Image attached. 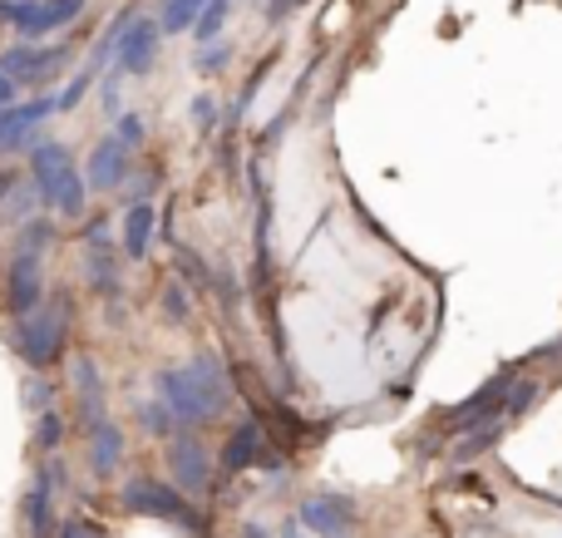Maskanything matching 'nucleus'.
<instances>
[{
  "mask_svg": "<svg viewBox=\"0 0 562 538\" xmlns=\"http://www.w3.org/2000/svg\"><path fill=\"white\" fill-rule=\"evenodd\" d=\"M154 391L178 425H213L217 415L233 411V381H227V366L213 351L193 356L188 366L154 371Z\"/></svg>",
  "mask_w": 562,
  "mask_h": 538,
  "instance_id": "f257e3e1",
  "label": "nucleus"
},
{
  "mask_svg": "<svg viewBox=\"0 0 562 538\" xmlns=\"http://www.w3.org/2000/svg\"><path fill=\"white\" fill-rule=\"evenodd\" d=\"M10 341H15L20 361H25L30 371H49V366L65 356V341H69V302L65 296H49V302H40L35 312L15 316Z\"/></svg>",
  "mask_w": 562,
  "mask_h": 538,
  "instance_id": "f03ea898",
  "label": "nucleus"
},
{
  "mask_svg": "<svg viewBox=\"0 0 562 538\" xmlns=\"http://www.w3.org/2000/svg\"><path fill=\"white\" fill-rule=\"evenodd\" d=\"M124 509L128 514H144V519H158V524H178V529L188 534H203V514L188 504V494L178 490V484H164V480H148V474H138V480L124 484Z\"/></svg>",
  "mask_w": 562,
  "mask_h": 538,
  "instance_id": "7ed1b4c3",
  "label": "nucleus"
},
{
  "mask_svg": "<svg viewBox=\"0 0 562 538\" xmlns=\"http://www.w3.org/2000/svg\"><path fill=\"white\" fill-rule=\"evenodd\" d=\"M89 0H0V20L20 30V40H40L75 25Z\"/></svg>",
  "mask_w": 562,
  "mask_h": 538,
  "instance_id": "20e7f679",
  "label": "nucleus"
},
{
  "mask_svg": "<svg viewBox=\"0 0 562 538\" xmlns=\"http://www.w3.org/2000/svg\"><path fill=\"white\" fill-rule=\"evenodd\" d=\"M69 59H75V49L69 45H35V40H15V45L0 55V69H5L20 89H40V85H49L59 69H69Z\"/></svg>",
  "mask_w": 562,
  "mask_h": 538,
  "instance_id": "39448f33",
  "label": "nucleus"
},
{
  "mask_svg": "<svg viewBox=\"0 0 562 538\" xmlns=\"http://www.w3.org/2000/svg\"><path fill=\"white\" fill-rule=\"evenodd\" d=\"M168 470H173V484L183 494H213V455H207L203 440L193 435H168Z\"/></svg>",
  "mask_w": 562,
  "mask_h": 538,
  "instance_id": "423d86ee",
  "label": "nucleus"
},
{
  "mask_svg": "<svg viewBox=\"0 0 562 538\" xmlns=\"http://www.w3.org/2000/svg\"><path fill=\"white\" fill-rule=\"evenodd\" d=\"M45 302V257L35 253H15L5 267V312L25 316Z\"/></svg>",
  "mask_w": 562,
  "mask_h": 538,
  "instance_id": "0eeeda50",
  "label": "nucleus"
},
{
  "mask_svg": "<svg viewBox=\"0 0 562 538\" xmlns=\"http://www.w3.org/2000/svg\"><path fill=\"white\" fill-rule=\"evenodd\" d=\"M158 20H148V15H138V20H128L124 25V35H119V45H114V65H119V75H148L154 69V59H158Z\"/></svg>",
  "mask_w": 562,
  "mask_h": 538,
  "instance_id": "6e6552de",
  "label": "nucleus"
},
{
  "mask_svg": "<svg viewBox=\"0 0 562 538\" xmlns=\"http://www.w3.org/2000/svg\"><path fill=\"white\" fill-rule=\"evenodd\" d=\"M55 114V99H25V104H5L0 109V154H15V148H30L35 144V128Z\"/></svg>",
  "mask_w": 562,
  "mask_h": 538,
  "instance_id": "1a4fd4ad",
  "label": "nucleus"
},
{
  "mask_svg": "<svg viewBox=\"0 0 562 538\" xmlns=\"http://www.w3.org/2000/svg\"><path fill=\"white\" fill-rule=\"evenodd\" d=\"M128 148L119 144L114 134H104L94 148H89V164H85V188H94V193H114V188L128 183Z\"/></svg>",
  "mask_w": 562,
  "mask_h": 538,
  "instance_id": "9d476101",
  "label": "nucleus"
},
{
  "mask_svg": "<svg viewBox=\"0 0 562 538\" xmlns=\"http://www.w3.org/2000/svg\"><path fill=\"white\" fill-rule=\"evenodd\" d=\"M55 490H65V464H45L25 494V529L30 538L55 534Z\"/></svg>",
  "mask_w": 562,
  "mask_h": 538,
  "instance_id": "9b49d317",
  "label": "nucleus"
},
{
  "mask_svg": "<svg viewBox=\"0 0 562 538\" xmlns=\"http://www.w3.org/2000/svg\"><path fill=\"white\" fill-rule=\"evenodd\" d=\"M350 519H356V514H350V500H336V494H311L296 514L301 529H311L316 538H346L356 529Z\"/></svg>",
  "mask_w": 562,
  "mask_h": 538,
  "instance_id": "f8f14e48",
  "label": "nucleus"
},
{
  "mask_svg": "<svg viewBox=\"0 0 562 538\" xmlns=\"http://www.w3.org/2000/svg\"><path fill=\"white\" fill-rule=\"evenodd\" d=\"M69 168H75V158H69V148L59 144V138H35V144H30V183H35L40 203L55 193V183Z\"/></svg>",
  "mask_w": 562,
  "mask_h": 538,
  "instance_id": "ddd939ff",
  "label": "nucleus"
},
{
  "mask_svg": "<svg viewBox=\"0 0 562 538\" xmlns=\"http://www.w3.org/2000/svg\"><path fill=\"white\" fill-rule=\"evenodd\" d=\"M504 385L508 381H488L479 395H469L459 411L445 415L449 430H479V425H494V415H504Z\"/></svg>",
  "mask_w": 562,
  "mask_h": 538,
  "instance_id": "4468645a",
  "label": "nucleus"
},
{
  "mask_svg": "<svg viewBox=\"0 0 562 538\" xmlns=\"http://www.w3.org/2000/svg\"><path fill=\"white\" fill-rule=\"evenodd\" d=\"M154 227H158V208L148 203V198H134L124 213V237H119V247H124L128 262H144L148 247H154Z\"/></svg>",
  "mask_w": 562,
  "mask_h": 538,
  "instance_id": "2eb2a0df",
  "label": "nucleus"
},
{
  "mask_svg": "<svg viewBox=\"0 0 562 538\" xmlns=\"http://www.w3.org/2000/svg\"><path fill=\"white\" fill-rule=\"evenodd\" d=\"M119 460H124V430L104 415L99 425H89V470H94L99 480H109V474L119 470Z\"/></svg>",
  "mask_w": 562,
  "mask_h": 538,
  "instance_id": "dca6fc26",
  "label": "nucleus"
},
{
  "mask_svg": "<svg viewBox=\"0 0 562 538\" xmlns=\"http://www.w3.org/2000/svg\"><path fill=\"white\" fill-rule=\"evenodd\" d=\"M75 395H79V421H85V430L89 425H99L104 421V381H99V366L89 361V356H75Z\"/></svg>",
  "mask_w": 562,
  "mask_h": 538,
  "instance_id": "f3484780",
  "label": "nucleus"
},
{
  "mask_svg": "<svg viewBox=\"0 0 562 538\" xmlns=\"http://www.w3.org/2000/svg\"><path fill=\"white\" fill-rule=\"evenodd\" d=\"M262 445H267L262 425H257V421H243L233 435H227V445H223V470H227V474L252 470V464L262 460Z\"/></svg>",
  "mask_w": 562,
  "mask_h": 538,
  "instance_id": "a211bd4d",
  "label": "nucleus"
},
{
  "mask_svg": "<svg viewBox=\"0 0 562 538\" xmlns=\"http://www.w3.org/2000/svg\"><path fill=\"white\" fill-rule=\"evenodd\" d=\"M85 203H89V188H85V173H79V168H69V173L55 183V193L45 198V208H55L59 217H85Z\"/></svg>",
  "mask_w": 562,
  "mask_h": 538,
  "instance_id": "6ab92c4d",
  "label": "nucleus"
},
{
  "mask_svg": "<svg viewBox=\"0 0 562 538\" xmlns=\"http://www.w3.org/2000/svg\"><path fill=\"white\" fill-rule=\"evenodd\" d=\"M203 10V0H158V35H188Z\"/></svg>",
  "mask_w": 562,
  "mask_h": 538,
  "instance_id": "aec40b11",
  "label": "nucleus"
},
{
  "mask_svg": "<svg viewBox=\"0 0 562 538\" xmlns=\"http://www.w3.org/2000/svg\"><path fill=\"white\" fill-rule=\"evenodd\" d=\"M35 208H40V193H35V183H10V193L0 198V217L5 223H25V217H35Z\"/></svg>",
  "mask_w": 562,
  "mask_h": 538,
  "instance_id": "412c9836",
  "label": "nucleus"
},
{
  "mask_svg": "<svg viewBox=\"0 0 562 538\" xmlns=\"http://www.w3.org/2000/svg\"><path fill=\"white\" fill-rule=\"evenodd\" d=\"M49 243H55V223H45V217H25V223H20V233H15V253H35V257H45V253H49Z\"/></svg>",
  "mask_w": 562,
  "mask_h": 538,
  "instance_id": "4be33fe9",
  "label": "nucleus"
},
{
  "mask_svg": "<svg viewBox=\"0 0 562 538\" xmlns=\"http://www.w3.org/2000/svg\"><path fill=\"white\" fill-rule=\"evenodd\" d=\"M227 15H233V0H203V10H198V20H193V35L203 40H217V30L227 25Z\"/></svg>",
  "mask_w": 562,
  "mask_h": 538,
  "instance_id": "5701e85b",
  "label": "nucleus"
},
{
  "mask_svg": "<svg viewBox=\"0 0 562 538\" xmlns=\"http://www.w3.org/2000/svg\"><path fill=\"white\" fill-rule=\"evenodd\" d=\"M59 440H65V415H59V411H40V421H35V450L40 455H55Z\"/></svg>",
  "mask_w": 562,
  "mask_h": 538,
  "instance_id": "b1692460",
  "label": "nucleus"
},
{
  "mask_svg": "<svg viewBox=\"0 0 562 538\" xmlns=\"http://www.w3.org/2000/svg\"><path fill=\"white\" fill-rule=\"evenodd\" d=\"M538 381H514V385H504V415H524V411H533L538 405Z\"/></svg>",
  "mask_w": 562,
  "mask_h": 538,
  "instance_id": "393cba45",
  "label": "nucleus"
},
{
  "mask_svg": "<svg viewBox=\"0 0 562 538\" xmlns=\"http://www.w3.org/2000/svg\"><path fill=\"white\" fill-rule=\"evenodd\" d=\"M193 65H198V75H223V69L233 65V45H227V40H207Z\"/></svg>",
  "mask_w": 562,
  "mask_h": 538,
  "instance_id": "a878e982",
  "label": "nucleus"
},
{
  "mask_svg": "<svg viewBox=\"0 0 562 538\" xmlns=\"http://www.w3.org/2000/svg\"><path fill=\"white\" fill-rule=\"evenodd\" d=\"M164 316L168 322H188V316H193V302H188V282H168L164 287Z\"/></svg>",
  "mask_w": 562,
  "mask_h": 538,
  "instance_id": "bb28decb",
  "label": "nucleus"
},
{
  "mask_svg": "<svg viewBox=\"0 0 562 538\" xmlns=\"http://www.w3.org/2000/svg\"><path fill=\"white\" fill-rule=\"evenodd\" d=\"M114 138L134 154V148H144V138H148V124H144V114H119V124H114Z\"/></svg>",
  "mask_w": 562,
  "mask_h": 538,
  "instance_id": "cd10ccee",
  "label": "nucleus"
},
{
  "mask_svg": "<svg viewBox=\"0 0 562 538\" xmlns=\"http://www.w3.org/2000/svg\"><path fill=\"white\" fill-rule=\"evenodd\" d=\"M89 85H94V69H79V75L75 79H69V89H65V94H55V114H69V109H75L79 104V99H85L89 94Z\"/></svg>",
  "mask_w": 562,
  "mask_h": 538,
  "instance_id": "c85d7f7f",
  "label": "nucleus"
},
{
  "mask_svg": "<svg viewBox=\"0 0 562 538\" xmlns=\"http://www.w3.org/2000/svg\"><path fill=\"white\" fill-rule=\"evenodd\" d=\"M138 421H144V430L148 435H173V415H168V405L164 401H148V405H138Z\"/></svg>",
  "mask_w": 562,
  "mask_h": 538,
  "instance_id": "c756f323",
  "label": "nucleus"
},
{
  "mask_svg": "<svg viewBox=\"0 0 562 538\" xmlns=\"http://www.w3.org/2000/svg\"><path fill=\"white\" fill-rule=\"evenodd\" d=\"M494 440H498V425H479V430H474V440H469V445H459V450H454V460H474V455H484Z\"/></svg>",
  "mask_w": 562,
  "mask_h": 538,
  "instance_id": "7c9ffc66",
  "label": "nucleus"
},
{
  "mask_svg": "<svg viewBox=\"0 0 562 538\" xmlns=\"http://www.w3.org/2000/svg\"><path fill=\"white\" fill-rule=\"evenodd\" d=\"M20 395H25V405H30V411H49V401H55V391H49V385L45 381H35V376H30V381H25V391H20Z\"/></svg>",
  "mask_w": 562,
  "mask_h": 538,
  "instance_id": "2f4dec72",
  "label": "nucleus"
},
{
  "mask_svg": "<svg viewBox=\"0 0 562 538\" xmlns=\"http://www.w3.org/2000/svg\"><path fill=\"white\" fill-rule=\"evenodd\" d=\"M193 119H198V128H213V124H217V104H213V94H198V99H193Z\"/></svg>",
  "mask_w": 562,
  "mask_h": 538,
  "instance_id": "473e14b6",
  "label": "nucleus"
},
{
  "mask_svg": "<svg viewBox=\"0 0 562 538\" xmlns=\"http://www.w3.org/2000/svg\"><path fill=\"white\" fill-rule=\"evenodd\" d=\"M59 538H104V534H99L89 519H69L65 529H59Z\"/></svg>",
  "mask_w": 562,
  "mask_h": 538,
  "instance_id": "72a5a7b5",
  "label": "nucleus"
},
{
  "mask_svg": "<svg viewBox=\"0 0 562 538\" xmlns=\"http://www.w3.org/2000/svg\"><path fill=\"white\" fill-rule=\"evenodd\" d=\"M306 0H267V20H286L291 10H301Z\"/></svg>",
  "mask_w": 562,
  "mask_h": 538,
  "instance_id": "f704fd0d",
  "label": "nucleus"
},
{
  "mask_svg": "<svg viewBox=\"0 0 562 538\" xmlns=\"http://www.w3.org/2000/svg\"><path fill=\"white\" fill-rule=\"evenodd\" d=\"M15 99H20V85L5 75V69H0V109H5V104H15Z\"/></svg>",
  "mask_w": 562,
  "mask_h": 538,
  "instance_id": "c9c22d12",
  "label": "nucleus"
},
{
  "mask_svg": "<svg viewBox=\"0 0 562 538\" xmlns=\"http://www.w3.org/2000/svg\"><path fill=\"white\" fill-rule=\"evenodd\" d=\"M104 109H109V114H119V79H109V85H104Z\"/></svg>",
  "mask_w": 562,
  "mask_h": 538,
  "instance_id": "e433bc0d",
  "label": "nucleus"
},
{
  "mask_svg": "<svg viewBox=\"0 0 562 538\" xmlns=\"http://www.w3.org/2000/svg\"><path fill=\"white\" fill-rule=\"evenodd\" d=\"M10 183H15V168H5V164H0V198L10 193Z\"/></svg>",
  "mask_w": 562,
  "mask_h": 538,
  "instance_id": "4c0bfd02",
  "label": "nucleus"
},
{
  "mask_svg": "<svg viewBox=\"0 0 562 538\" xmlns=\"http://www.w3.org/2000/svg\"><path fill=\"white\" fill-rule=\"evenodd\" d=\"M243 538H267V529H262V524H247Z\"/></svg>",
  "mask_w": 562,
  "mask_h": 538,
  "instance_id": "58836bf2",
  "label": "nucleus"
},
{
  "mask_svg": "<svg viewBox=\"0 0 562 538\" xmlns=\"http://www.w3.org/2000/svg\"><path fill=\"white\" fill-rule=\"evenodd\" d=\"M277 538H301V529H296V519H286V529H281Z\"/></svg>",
  "mask_w": 562,
  "mask_h": 538,
  "instance_id": "ea45409f",
  "label": "nucleus"
}]
</instances>
